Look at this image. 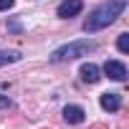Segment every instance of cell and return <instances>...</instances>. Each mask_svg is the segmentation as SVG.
<instances>
[{"label": "cell", "instance_id": "cell-11", "mask_svg": "<svg viewBox=\"0 0 129 129\" xmlns=\"http://www.w3.org/2000/svg\"><path fill=\"white\" fill-rule=\"evenodd\" d=\"M15 0H0V10H10Z\"/></svg>", "mask_w": 129, "mask_h": 129}, {"label": "cell", "instance_id": "cell-9", "mask_svg": "<svg viewBox=\"0 0 129 129\" xmlns=\"http://www.w3.org/2000/svg\"><path fill=\"white\" fill-rule=\"evenodd\" d=\"M116 48H119L121 53H126V51H129V33H121V36H119V41H116Z\"/></svg>", "mask_w": 129, "mask_h": 129}, {"label": "cell", "instance_id": "cell-2", "mask_svg": "<svg viewBox=\"0 0 129 129\" xmlns=\"http://www.w3.org/2000/svg\"><path fill=\"white\" fill-rule=\"evenodd\" d=\"M91 51H96V41H71L66 46L56 48L48 61L51 63H63V61H71V58H79V56H89Z\"/></svg>", "mask_w": 129, "mask_h": 129}, {"label": "cell", "instance_id": "cell-7", "mask_svg": "<svg viewBox=\"0 0 129 129\" xmlns=\"http://www.w3.org/2000/svg\"><path fill=\"white\" fill-rule=\"evenodd\" d=\"M81 79L86 84H96L101 79V69L96 66V63H84V66H81Z\"/></svg>", "mask_w": 129, "mask_h": 129}, {"label": "cell", "instance_id": "cell-5", "mask_svg": "<svg viewBox=\"0 0 129 129\" xmlns=\"http://www.w3.org/2000/svg\"><path fill=\"white\" fill-rule=\"evenodd\" d=\"M99 104H101L104 111H119V109H121V96L114 94V91H106V94H101Z\"/></svg>", "mask_w": 129, "mask_h": 129}, {"label": "cell", "instance_id": "cell-6", "mask_svg": "<svg viewBox=\"0 0 129 129\" xmlns=\"http://www.w3.org/2000/svg\"><path fill=\"white\" fill-rule=\"evenodd\" d=\"M84 116H86V111H84L81 106H76V104L63 106V119H66L69 124H81V121H84Z\"/></svg>", "mask_w": 129, "mask_h": 129}, {"label": "cell", "instance_id": "cell-3", "mask_svg": "<svg viewBox=\"0 0 129 129\" xmlns=\"http://www.w3.org/2000/svg\"><path fill=\"white\" fill-rule=\"evenodd\" d=\"M84 10V0H63V3L58 5V18H63V20H69V18H74V15H79Z\"/></svg>", "mask_w": 129, "mask_h": 129}, {"label": "cell", "instance_id": "cell-4", "mask_svg": "<svg viewBox=\"0 0 129 129\" xmlns=\"http://www.w3.org/2000/svg\"><path fill=\"white\" fill-rule=\"evenodd\" d=\"M104 74L111 81H124L126 79V66H124L121 61H106L104 63Z\"/></svg>", "mask_w": 129, "mask_h": 129}, {"label": "cell", "instance_id": "cell-10", "mask_svg": "<svg viewBox=\"0 0 129 129\" xmlns=\"http://www.w3.org/2000/svg\"><path fill=\"white\" fill-rule=\"evenodd\" d=\"M10 106H13V101L8 96H0V109H10Z\"/></svg>", "mask_w": 129, "mask_h": 129}, {"label": "cell", "instance_id": "cell-1", "mask_svg": "<svg viewBox=\"0 0 129 129\" xmlns=\"http://www.w3.org/2000/svg\"><path fill=\"white\" fill-rule=\"evenodd\" d=\"M124 10H126V0H106V3H101L99 8H94L89 13V18L84 20V30L86 33H96V30L111 25Z\"/></svg>", "mask_w": 129, "mask_h": 129}, {"label": "cell", "instance_id": "cell-8", "mask_svg": "<svg viewBox=\"0 0 129 129\" xmlns=\"http://www.w3.org/2000/svg\"><path fill=\"white\" fill-rule=\"evenodd\" d=\"M20 58H23V56H20V51H0V69L8 66V63L20 61Z\"/></svg>", "mask_w": 129, "mask_h": 129}]
</instances>
